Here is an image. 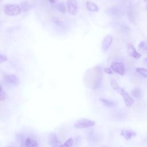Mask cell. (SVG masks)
I'll return each instance as SVG.
<instances>
[{"label": "cell", "mask_w": 147, "mask_h": 147, "mask_svg": "<svg viewBox=\"0 0 147 147\" xmlns=\"http://www.w3.org/2000/svg\"><path fill=\"white\" fill-rule=\"evenodd\" d=\"M138 50L143 53H147V41H142L138 45Z\"/></svg>", "instance_id": "e0dca14e"}, {"label": "cell", "mask_w": 147, "mask_h": 147, "mask_svg": "<svg viewBox=\"0 0 147 147\" xmlns=\"http://www.w3.org/2000/svg\"><path fill=\"white\" fill-rule=\"evenodd\" d=\"M131 95L137 99H141L143 98V91L141 88L136 87L131 91Z\"/></svg>", "instance_id": "30bf717a"}, {"label": "cell", "mask_w": 147, "mask_h": 147, "mask_svg": "<svg viewBox=\"0 0 147 147\" xmlns=\"http://www.w3.org/2000/svg\"><path fill=\"white\" fill-rule=\"evenodd\" d=\"M73 145V140L72 138L68 139L64 144H61L60 147H72Z\"/></svg>", "instance_id": "44dd1931"}, {"label": "cell", "mask_w": 147, "mask_h": 147, "mask_svg": "<svg viewBox=\"0 0 147 147\" xmlns=\"http://www.w3.org/2000/svg\"><path fill=\"white\" fill-rule=\"evenodd\" d=\"M67 3L69 13L72 15H75L78 10L77 2L74 0H69L67 1Z\"/></svg>", "instance_id": "5b68a950"}, {"label": "cell", "mask_w": 147, "mask_h": 147, "mask_svg": "<svg viewBox=\"0 0 147 147\" xmlns=\"http://www.w3.org/2000/svg\"><path fill=\"white\" fill-rule=\"evenodd\" d=\"M111 68L120 75H123L125 72L124 64L122 62H113L111 64Z\"/></svg>", "instance_id": "277c9868"}, {"label": "cell", "mask_w": 147, "mask_h": 147, "mask_svg": "<svg viewBox=\"0 0 147 147\" xmlns=\"http://www.w3.org/2000/svg\"><path fill=\"white\" fill-rule=\"evenodd\" d=\"M88 137H89V139L91 141H95L98 139L97 135L96 134V133L93 130H91L89 132V133H88Z\"/></svg>", "instance_id": "ffe728a7"}, {"label": "cell", "mask_w": 147, "mask_h": 147, "mask_svg": "<svg viewBox=\"0 0 147 147\" xmlns=\"http://www.w3.org/2000/svg\"><path fill=\"white\" fill-rule=\"evenodd\" d=\"M95 125V122L86 118L78 119L74 123V127L76 129H84L92 127Z\"/></svg>", "instance_id": "3957f363"}, {"label": "cell", "mask_w": 147, "mask_h": 147, "mask_svg": "<svg viewBox=\"0 0 147 147\" xmlns=\"http://www.w3.org/2000/svg\"><path fill=\"white\" fill-rule=\"evenodd\" d=\"M0 24H1V22H0Z\"/></svg>", "instance_id": "f1b7e54d"}, {"label": "cell", "mask_w": 147, "mask_h": 147, "mask_svg": "<svg viewBox=\"0 0 147 147\" xmlns=\"http://www.w3.org/2000/svg\"><path fill=\"white\" fill-rule=\"evenodd\" d=\"M99 99L103 105L107 107H114L115 106V103L113 101L103 98H100Z\"/></svg>", "instance_id": "7c38bea8"}, {"label": "cell", "mask_w": 147, "mask_h": 147, "mask_svg": "<svg viewBox=\"0 0 147 147\" xmlns=\"http://www.w3.org/2000/svg\"><path fill=\"white\" fill-rule=\"evenodd\" d=\"M113 42V37L111 35L106 36L102 41V49L103 51H106Z\"/></svg>", "instance_id": "ba28073f"}, {"label": "cell", "mask_w": 147, "mask_h": 147, "mask_svg": "<svg viewBox=\"0 0 147 147\" xmlns=\"http://www.w3.org/2000/svg\"><path fill=\"white\" fill-rule=\"evenodd\" d=\"M49 143L52 147H60L61 145L57 135L54 133L50 134L49 137Z\"/></svg>", "instance_id": "8992f818"}, {"label": "cell", "mask_w": 147, "mask_h": 147, "mask_svg": "<svg viewBox=\"0 0 147 147\" xmlns=\"http://www.w3.org/2000/svg\"><path fill=\"white\" fill-rule=\"evenodd\" d=\"M55 7L56 8V9L60 13H64L66 11V7L65 4L64 3V2H57L56 5Z\"/></svg>", "instance_id": "ac0fdd59"}, {"label": "cell", "mask_w": 147, "mask_h": 147, "mask_svg": "<svg viewBox=\"0 0 147 147\" xmlns=\"http://www.w3.org/2000/svg\"><path fill=\"white\" fill-rule=\"evenodd\" d=\"M103 71L105 72H106V74H112V69H111V68H109V67L105 68L103 69Z\"/></svg>", "instance_id": "d4e9b609"}, {"label": "cell", "mask_w": 147, "mask_h": 147, "mask_svg": "<svg viewBox=\"0 0 147 147\" xmlns=\"http://www.w3.org/2000/svg\"><path fill=\"white\" fill-rule=\"evenodd\" d=\"M127 18L129 20V21L132 24H134L136 22L134 11L133 10L132 7H131V6H129L128 7V10H127Z\"/></svg>", "instance_id": "4fadbf2b"}, {"label": "cell", "mask_w": 147, "mask_h": 147, "mask_svg": "<svg viewBox=\"0 0 147 147\" xmlns=\"http://www.w3.org/2000/svg\"><path fill=\"white\" fill-rule=\"evenodd\" d=\"M111 85L112 88L122 96L125 104L127 107H131L133 105L134 103L133 99L130 96V95L127 92H126L123 88H122L115 80H113L111 81Z\"/></svg>", "instance_id": "6da1fadb"}, {"label": "cell", "mask_w": 147, "mask_h": 147, "mask_svg": "<svg viewBox=\"0 0 147 147\" xmlns=\"http://www.w3.org/2000/svg\"><path fill=\"white\" fill-rule=\"evenodd\" d=\"M136 71L142 77L147 78V69L144 68H137L136 69Z\"/></svg>", "instance_id": "d6986e66"}, {"label": "cell", "mask_w": 147, "mask_h": 147, "mask_svg": "<svg viewBox=\"0 0 147 147\" xmlns=\"http://www.w3.org/2000/svg\"><path fill=\"white\" fill-rule=\"evenodd\" d=\"M26 147H39L37 142L31 138H28L25 141Z\"/></svg>", "instance_id": "5bb4252c"}, {"label": "cell", "mask_w": 147, "mask_h": 147, "mask_svg": "<svg viewBox=\"0 0 147 147\" xmlns=\"http://www.w3.org/2000/svg\"><path fill=\"white\" fill-rule=\"evenodd\" d=\"M127 53L131 57L135 58V59H139L141 57V55L134 48V47L131 44H128L127 45Z\"/></svg>", "instance_id": "52a82bcc"}, {"label": "cell", "mask_w": 147, "mask_h": 147, "mask_svg": "<svg viewBox=\"0 0 147 147\" xmlns=\"http://www.w3.org/2000/svg\"><path fill=\"white\" fill-rule=\"evenodd\" d=\"M7 81L13 84V85H17L18 84V78L15 75H9L7 76Z\"/></svg>", "instance_id": "9a60e30c"}, {"label": "cell", "mask_w": 147, "mask_h": 147, "mask_svg": "<svg viewBox=\"0 0 147 147\" xmlns=\"http://www.w3.org/2000/svg\"><path fill=\"white\" fill-rule=\"evenodd\" d=\"M144 62H145V63H146V64H147V58H146V59H144Z\"/></svg>", "instance_id": "4316f807"}, {"label": "cell", "mask_w": 147, "mask_h": 147, "mask_svg": "<svg viewBox=\"0 0 147 147\" xmlns=\"http://www.w3.org/2000/svg\"><path fill=\"white\" fill-rule=\"evenodd\" d=\"M52 21H53V22L54 23V24L57 26V27H63V23L60 21V20L57 18V17H53V19H52Z\"/></svg>", "instance_id": "7402d4cb"}, {"label": "cell", "mask_w": 147, "mask_h": 147, "mask_svg": "<svg viewBox=\"0 0 147 147\" xmlns=\"http://www.w3.org/2000/svg\"><path fill=\"white\" fill-rule=\"evenodd\" d=\"M7 60V57L5 55L0 53V63L6 61Z\"/></svg>", "instance_id": "cb8c5ba5"}, {"label": "cell", "mask_w": 147, "mask_h": 147, "mask_svg": "<svg viewBox=\"0 0 147 147\" xmlns=\"http://www.w3.org/2000/svg\"><path fill=\"white\" fill-rule=\"evenodd\" d=\"M86 6L88 10L91 11H98L99 10L98 6L91 1H87L86 3Z\"/></svg>", "instance_id": "8fae6325"}, {"label": "cell", "mask_w": 147, "mask_h": 147, "mask_svg": "<svg viewBox=\"0 0 147 147\" xmlns=\"http://www.w3.org/2000/svg\"><path fill=\"white\" fill-rule=\"evenodd\" d=\"M102 147H105V146H102Z\"/></svg>", "instance_id": "83f0119b"}, {"label": "cell", "mask_w": 147, "mask_h": 147, "mask_svg": "<svg viewBox=\"0 0 147 147\" xmlns=\"http://www.w3.org/2000/svg\"><path fill=\"white\" fill-rule=\"evenodd\" d=\"M5 13L9 16H18L21 13V9L18 5L6 4L3 7Z\"/></svg>", "instance_id": "7a4b0ae2"}, {"label": "cell", "mask_w": 147, "mask_h": 147, "mask_svg": "<svg viewBox=\"0 0 147 147\" xmlns=\"http://www.w3.org/2000/svg\"><path fill=\"white\" fill-rule=\"evenodd\" d=\"M5 99V94L3 91L1 86L0 85V100H4Z\"/></svg>", "instance_id": "603a6c76"}, {"label": "cell", "mask_w": 147, "mask_h": 147, "mask_svg": "<svg viewBox=\"0 0 147 147\" xmlns=\"http://www.w3.org/2000/svg\"><path fill=\"white\" fill-rule=\"evenodd\" d=\"M21 9L24 12H27L32 9V6L28 1H23L21 3Z\"/></svg>", "instance_id": "2e32d148"}, {"label": "cell", "mask_w": 147, "mask_h": 147, "mask_svg": "<svg viewBox=\"0 0 147 147\" xmlns=\"http://www.w3.org/2000/svg\"><path fill=\"white\" fill-rule=\"evenodd\" d=\"M49 2H51V3H56V1H49Z\"/></svg>", "instance_id": "484cf974"}, {"label": "cell", "mask_w": 147, "mask_h": 147, "mask_svg": "<svg viewBox=\"0 0 147 147\" xmlns=\"http://www.w3.org/2000/svg\"><path fill=\"white\" fill-rule=\"evenodd\" d=\"M121 135L123 136L126 140H129L132 137L136 136V133L133 130L123 129L121 131Z\"/></svg>", "instance_id": "9c48e42d"}]
</instances>
